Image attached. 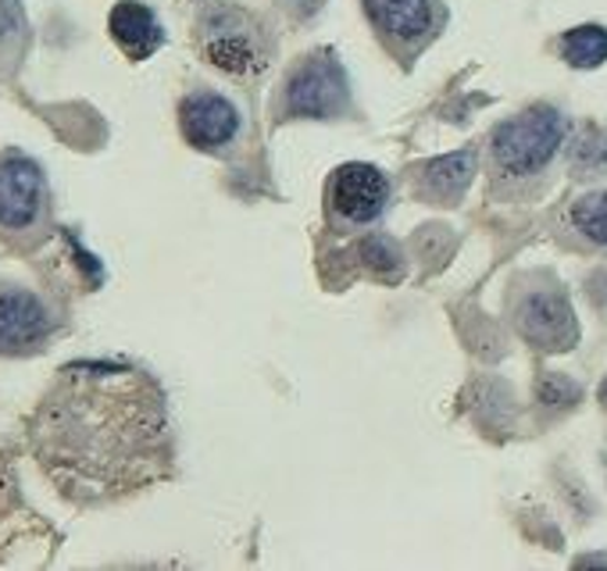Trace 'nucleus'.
Listing matches in <instances>:
<instances>
[{"instance_id":"1","label":"nucleus","mask_w":607,"mask_h":571,"mask_svg":"<svg viewBox=\"0 0 607 571\" xmlns=\"http://www.w3.org/2000/svg\"><path fill=\"white\" fill-rule=\"evenodd\" d=\"M29 440L43 475L79 503L143 490L172 468L165 390L129 364L61 368L32 414Z\"/></svg>"},{"instance_id":"2","label":"nucleus","mask_w":607,"mask_h":571,"mask_svg":"<svg viewBox=\"0 0 607 571\" xmlns=\"http://www.w3.org/2000/svg\"><path fill=\"white\" fill-rule=\"evenodd\" d=\"M200 54L232 79H255L272 61V40L255 14L215 4L200 19Z\"/></svg>"},{"instance_id":"3","label":"nucleus","mask_w":607,"mask_h":571,"mask_svg":"<svg viewBox=\"0 0 607 571\" xmlns=\"http://www.w3.org/2000/svg\"><path fill=\"white\" fill-rule=\"evenodd\" d=\"M565 132H568V126H565L561 111H554L547 104L521 111L518 119L504 122L490 140L497 172L515 176V179L544 172V168L554 161V154L561 150Z\"/></svg>"},{"instance_id":"4","label":"nucleus","mask_w":607,"mask_h":571,"mask_svg":"<svg viewBox=\"0 0 607 571\" xmlns=\"http://www.w3.org/2000/svg\"><path fill=\"white\" fill-rule=\"evenodd\" d=\"M350 104V82L332 50L304 58L286 79L282 111L290 119H336Z\"/></svg>"},{"instance_id":"5","label":"nucleus","mask_w":607,"mask_h":571,"mask_svg":"<svg viewBox=\"0 0 607 571\" xmlns=\"http://www.w3.org/2000/svg\"><path fill=\"white\" fill-rule=\"evenodd\" d=\"M47 211V179L43 168L22 150L0 154V232L19 237L43 222Z\"/></svg>"},{"instance_id":"6","label":"nucleus","mask_w":607,"mask_h":571,"mask_svg":"<svg viewBox=\"0 0 607 571\" xmlns=\"http://www.w3.org/2000/svg\"><path fill=\"white\" fill-rule=\"evenodd\" d=\"M390 208V179L376 164L350 161L340 164L329 179V211L347 229H365L379 222Z\"/></svg>"},{"instance_id":"7","label":"nucleus","mask_w":607,"mask_h":571,"mask_svg":"<svg viewBox=\"0 0 607 571\" xmlns=\"http://www.w3.org/2000/svg\"><path fill=\"white\" fill-rule=\"evenodd\" d=\"M515 325L521 340L544 354H565L579 343V322L561 290H529L515 304Z\"/></svg>"},{"instance_id":"8","label":"nucleus","mask_w":607,"mask_h":571,"mask_svg":"<svg viewBox=\"0 0 607 571\" xmlns=\"http://www.w3.org/2000/svg\"><path fill=\"white\" fill-rule=\"evenodd\" d=\"M179 129L190 147L218 154V150H226L240 140L243 119H240V108H236L229 97L205 90V93H190L179 104Z\"/></svg>"},{"instance_id":"9","label":"nucleus","mask_w":607,"mask_h":571,"mask_svg":"<svg viewBox=\"0 0 607 571\" xmlns=\"http://www.w3.org/2000/svg\"><path fill=\"white\" fill-rule=\"evenodd\" d=\"M50 311L29 290H4L0 293V354H32L47 343Z\"/></svg>"},{"instance_id":"10","label":"nucleus","mask_w":607,"mask_h":571,"mask_svg":"<svg viewBox=\"0 0 607 571\" xmlns=\"http://www.w3.org/2000/svg\"><path fill=\"white\" fill-rule=\"evenodd\" d=\"M108 32L129 61H147L150 54H158L165 43V29L158 22V14L147 4H140V0H118L108 14Z\"/></svg>"},{"instance_id":"11","label":"nucleus","mask_w":607,"mask_h":571,"mask_svg":"<svg viewBox=\"0 0 607 571\" xmlns=\"http://www.w3.org/2000/svg\"><path fill=\"white\" fill-rule=\"evenodd\" d=\"M368 14L376 19L386 40L394 43H418L432 37L436 22H440V8L436 0H365Z\"/></svg>"},{"instance_id":"12","label":"nucleus","mask_w":607,"mask_h":571,"mask_svg":"<svg viewBox=\"0 0 607 571\" xmlns=\"http://www.w3.org/2000/svg\"><path fill=\"white\" fill-rule=\"evenodd\" d=\"M476 150H458V154L429 161L415 179V193L432 200V204H454L465 197L471 176H476Z\"/></svg>"},{"instance_id":"13","label":"nucleus","mask_w":607,"mask_h":571,"mask_svg":"<svg viewBox=\"0 0 607 571\" xmlns=\"http://www.w3.org/2000/svg\"><path fill=\"white\" fill-rule=\"evenodd\" d=\"M561 54L571 69H600L607 61V29L604 26H576L561 37Z\"/></svg>"},{"instance_id":"14","label":"nucleus","mask_w":607,"mask_h":571,"mask_svg":"<svg viewBox=\"0 0 607 571\" xmlns=\"http://www.w3.org/2000/svg\"><path fill=\"white\" fill-rule=\"evenodd\" d=\"M571 226H576L586 240L607 247V190L586 193L583 200H576V208H571Z\"/></svg>"},{"instance_id":"15","label":"nucleus","mask_w":607,"mask_h":571,"mask_svg":"<svg viewBox=\"0 0 607 571\" xmlns=\"http://www.w3.org/2000/svg\"><path fill=\"white\" fill-rule=\"evenodd\" d=\"M539 400L550 404V408H568V404H576V400H579V385L571 379H565V375L550 372L544 382H539Z\"/></svg>"},{"instance_id":"16","label":"nucleus","mask_w":607,"mask_h":571,"mask_svg":"<svg viewBox=\"0 0 607 571\" xmlns=\"http://www.w3.org/2000/svg\"><path fill=\"white\" fill-rule=\"evenodd\" d=\"M361 254H365V261L372 264V268H379L382 276H390V264H397L400 261V254H397V247L386 240V237H368L365 240V247H361Z\"/></svg>"},{"instance_id":"17","label":"nucleus","mask_w":607,"mask_h":571,"mask_svg":"<svg viewBox=\"0 0 607 571\" xmlns=\"http://www.w3.org/2000/svg\"><path fill=\"white\" fill-rule=\"evenodd\" d=\"M22 32H26V19H22L19 0H0V47L14 43Z\"/></svg>"},{"instance_id":"18","label":"nucleus","mask_w":607,"mask_h":571,"mask_svg":"<svg viewBox=\"0 0 607 571\" xmlns=\"http://www.w3.org/2000/svg\"><path fill=\"white\" fill-rule=\"evenodd\" d=\"M600 404L607 408V379H604V385H600Z\"/></svg>"}]
</instances>
